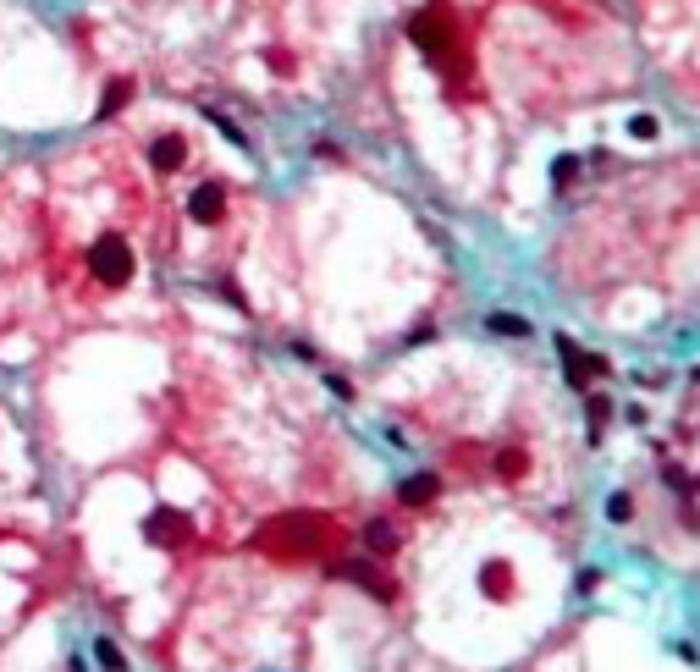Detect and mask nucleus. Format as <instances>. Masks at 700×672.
<instances>
[{
	"instance_id": "18",
	"label": "nucleus",
	"mask_w": 700,
	"mask_h": 672,
	"mask_svg": "<svg viewBox=\"0 0 700 672\" xmlns=\"http://www.w3.org/2000/svg\"><path fill=\"white\" fill-rule=\"evenodd\" d=\"M628 127H635V139H656V116H635Z\"/></svg>"
},
{
	"instance_id": "20",
	"label": "nucleus",
	"mask_w": 700,
	"mask_h": 672,
	"mask_svg": "<svg viewBox=\"0 0 700 672\" xmlns=\"http://www.w3.org/2000/svg\"><path fill=\"white\" fill-rule=\"evenodd\" d=\"M607 414H612V402H607V397H590V419H596V425H601V419H607Z\"/></svg>"
},
{
	"instance_id": "5",
	"label": "nucleus",
	"mask_w": 700,
	"mask_h": 672,
	"mask_svg": "<svg viewBox=\"0 0 700 672\" xmlns=\"http://www.w3.org/2000/svg\"><path fill=\"white\" fill-rule=\"evenodd\" d=\"M331 579H347V584H359V590H370L375 600H397V584H392L386 573H375L370 562H336V568H331Z\"/></svg>"
},
{
	"instance_id": "19",
	"label": "nucleus",
	"mask_w": 700,
	"mask_h": 672,
	"mask_svg": "<svg viewBox=\"0 0 700 672\" xmlns=\"http://www.w3.org/2000/svg\"><path fill=\"white\" fill-rule=\"evenodd\" d=\"M94 650H100V661H105V667H111V672H122V656H116V645H105V639H100V645H94Z\"/></svg>"
},
{
	"instance_id": "10",
	"label": "nucleus",
	"mask_w": 700,
	"mask_h": 672,
	"mask_svg": "<svg viewBox=\"0 0 700 672\" xmlns=\"http://www.w3.org/2000/svg\"><path fill=\"white\" fill-rule=\"evenodd\" d=\"M127 100H132V78H111V83H105V100L94 105V116H100V121H111Z\"/></svg>"
},
{
	"instance_id": "14",
	"label": "nucleus",
	"mask_w": 700,
	"mask_h": 672,
	"mask_svg": "<svg viewBox=\"0 0 700 672\" xmlns=\"http://www.w3.org/2000/svg\"><path fill=\"white\" fill-rule=\"evenodd\" d=\"M485 325H491L497 336H524V331H530V320H519V314H491Z\"/></svg>"
},
{
	"instance_id": "7",
	"label": "nucleus",
	"mask_w": 700,
	"mask_h": 672,
	"mask_svg": "<svg viewBox=\"0 0 700 672\" xmlns=\"http://www.w3.org/2000/svg\"><path fill=\"white\" fill-rule=\"evenodd\" d=\"M150 166H155L160 177H171V171L188 166V139H182V132H166V139L150 144Z\"/></svg>"
},
{
	"instance_id": "16",
	"label": "nucleus",
	"mask_w": 700,
	"mask_h": 672,
	"mask_svg": "<svg viewBox=\"0 0 700 672\" xmlns=\"http://www.w3.org/2000/svg\"><path fill=\"white\" fill-rule=\"evenodd\" d=\"M265 66H270L276 78H293V55L287 50H265Z\"/></svg>"
},
{
	"instance_id": "17",
	"label": "nucleus",
	"mask_w": 700,
	"mask_h": 672,
	"mask_svg": "<svg viewBox=\"0 0 700 672\" xmlns=\"http://www.w3.org/2000/svg\"><path fill=\"white\" fill-rule=\"evenodd\" d=\"M574 171H579V160H574V155H563V160H557V166H551V182H557V187H563V182H569Z\"/></svg>"
},
{
	"instance_id": "11",
	"label": "nucleus",
	"mask_w": 700,
	"mask_h": 672,
	"mask_svg": "<svg viewBox=\"0 0 700 672\" xmlns=\"http://www.w3.org/2000/svg\"><path fill=\"white\" fill-rule=\"evenodd\" d=\"M365 541H370V552H375V557H392V552L403 546V541H397V529H392L386 518H375V523H365Z\"/></svg>"
},
{
	"instance_id": "8",
	"label": "nucleus",
	"mask_w": 700,
	"mask_h": 672,
	"mask_svg": "<svg viewBox=\"0 0 700 672\" xmlns=\"http://www.w3.org/2000/svg\"><path fill=\"white\" fill-rule=\"evenodd\" d=\"M436 496H442V480L436 475H408L397 485V502H408V507H431Z\"/></svg>"
},
{
	"instance_id": "6",
	"label": "nucleus",
	"mask_w": 700,
	"mask_h": 672,
	"mask_svg": "<svg viewBox=\"0 0 700 672\" xmlns=\"http://www.w3.org/2000/svg\"><path fill=\"white\" fill-rule=\"evenodd\" d=\"M221 216H227V187H221V182H204V187H193V193H188V221L216 226Z\"/></svg>"
},
{
	"instance_id": "15",
	"label": "nucleus",
	"mask_w": 700,
	"mask_h": 672,
	"mask_svg": "<svg viewBox=\"0 0 700 672\" xmlns=\"http://www.w3.org/2000/svg\"><path fill=\"white\" fill-rule=\"evenodd\" d=\"M607 518H612V523H628V518H635V496H628V491H617V496L607 502Z\"/></svg>"
},
{
	"instance_id": "1",
	"label": "nucleus",
	"mask_w": 700,
	"mask_h": 672,
	"mask_svg": "<svg viewBox=\"0 0 700 672\" xmlns=\"http://www.w3.org/2000/svg\"><path fill=\"white\" fill-rule=\"evenodd\" d=\"M326 546H331V529L315 513H282V518H270V523L254 529V552L282 557V562H309Z\"/></svg>"
},
{
	"instance_id": "9",
	"label": "nucleus",
	"mask_w": 700,
	"mask_h": 672,
	"mask_svg": "<svg viewBox=\"0 0 700 672\" xmlns=\"http://www.w3.org/2000/svg\"><path fill=\"white\" fill-rule=\"evenodd\" d=\"M480 584H485V595L508 600V595H513V568H508V562H485V568H480Z\"/></svg>"
},
{
	"instance_id": "3",
	"label": "nucleus",
	"mask_w": 700,
	"mask_h": 672,
	"mask_svg": "<svg viewBox=\"0 0 700 672\" xmlns=\"http://www.w3.org/2000/svg\"><path fill=\"white\" fill-rule=\"evenodd\" d=\"M89 264H94V282H105V287H127V282H132V248H127V237H116V232L94 243Z\"/></svg>"
},
{
	"instance_id": "13",
	"label": "nucleus",
	"mask_w": 700,
	"mask_h": 672,
	"mask_svg": "<svg viewBox=\"0 0 700 672\" xmlns=\"http://www.w3.org/2000/svg\"><path fill=\"white\" fill-rule=\"evenodd\" d=\"M524 468H530V463H524V452H519V446H508V452L497 457V475H502V480H519Z\"/></svg>"
},
{
	"instance_id": "4",
	"label": "nucleus",
	"mask_w": 700,
	"mask_h": 672,
	"mask_svg": "<svg viewBox=\"0 0 700 672\" xmlns=\"http://www.w3.org/2000/svg\"><path fill=\"white\" fill-rule=\"evenodd\" d=\"M144 534H150V546H166V552H177V546H188V518L177 513V507H155L150 513V523H144Z\"/></svg>"
},
{
	"instance_id": "12",
	"label": "nucleus",
	"mask_w": 700,
	"mask_h": 672,
	"mask_svg": "<svg viewBox=\"0 0 700 672\" xmlns=\"http://www.w3.org/2000/svg\"><path fill=\"white\" fill-rule=\"evenodd\" d=\"M204 116H209V121H216V127H221V132H227V139H232V144H238V149H248V139H243V127H238V121H232V116H227V110H216V105H204Z\"/></svg>"
},
{
	"instance_id": "2",
	"label": "nucleus",
	"mask_w": 700,
	"mask_h": 672,
	"mask_svg": "<svg viewBox=\"0 0 700 672\" xmlns=\"http://www.w3.org/2000/svg\"><path fill=\"white\" fill-rule=\"evenodd\" d=\"M408 39L419 44V55H425L436 72L447 66V50H452V12H447V0H431L425 12H413L408 17Z\"/></svg>"
}]
</instances>
